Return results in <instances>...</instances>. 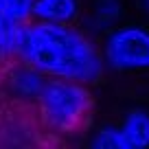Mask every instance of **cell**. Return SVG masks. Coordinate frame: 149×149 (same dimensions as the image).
<instances>
[{
	"label": "cell",
	"instance_id": "cell-8",
	"mask_svg": "<svg viewBox=\"0 0 149 149\" xmlns=\"http://www.w3.org/2000/svg\"><path fill=\"white\" fill-rule=\"evenodd\" d=\"M92 145L97 149H132L130 140L125 138L123 130H118V127H103L92 138Z\"/></svg>",
	"mask_w": 149,
	"mask_h": 149
},
{
	"label": "cell",
	"instance_id": "cell-10",
	"mask_svg": "<svg viewBox=\"0 0 149 149\" xmlns=\"http://www.w3.org/2000/svg\"><path fill=\"white\" fill-rule=\"evenodd\" d=\"M121 15V5L118 0H99L97 2V18L103 24H110Z\"/></svg>",
	"mask_w": 149,
	"mask_h": 149
},
{
	"label": "cell",
	"instance_id": "cell-7",
	"mask_svg": "<svg viewBox=\"0 0 149 149\" xmlns=\"http://www.w3.org/2000/svg\"><path fill=\"white\" fill-rule=\"evenodd\" d=\"M44 86V79H42V72L31 68H18L13 70L11 74V88L20 94V97H26V99H37L40 90Z\"/></svg>",
	"mask_w": 149,
	"mask_h": 149
},
{
	"label": "cell",
	"instance_id": "cell-5",
	"mask_svg": "<svg viewBox=\"0 0 149 149\" xmlns=\"http://www.w3.org/2000/svg\"><path fill=\"white\" fill-rule=\"evenodd\" d=\"M31 15L42 22L68 24L77 15V0H35Z\"/></svg>",
	"mask_w": 149,
	"mask_h": 149
},
{
	"label": "cell",
	"instance_id": "cell-4",
	"mask_svg": "<svg viewBox=\"0 0 149 149\" xmlns=\"http://www.w3.org/2000/svg\"><path fill=\"white\" fill-rule=\"evenodd\" d=\"M24 31H26V24L11 18L5 0H0V57L20 55Z\"/></svg>",
	"mask_w": 149,
	"mask_h": 149
},
{
	"label": "cell",
	"instance_id": "cell-3",
	"mask_svg": "<svg viewBox=\"0 0 149 149\" xmlns=\"http://www.w3.org/2000/svg\"><path fill=\"white\" fill-rule=\"evenodd\" d=\"M105 61L118 70L149 68V31L140 26H121L105 40Z\"/></svg>",
	"mask_w": 149,
	"mask_h": 149
},
{
	"label": "cell",
	"instance_id": "cell-11",
	"mask_svg": "<svg viewBox=\"0 0 149 149\" xmlns=\"http://www.w3.org/2000/svg\"><path fill=\"white\" fill-rule=\"evenodd\" d=\"M143 5H145V9L149 11V0H143Z\"/></svg>",
	"mask_w": 149,
	"mask_h": 149
},
{
	"label": "cell",
	"instance_id": "cell-9",
	"mask_svg": "<svg viewBox=\"0 0 149 149\" xmlns=\"http://www.w3.org/2000/svg\"><path fill=\"white\" fill-rule=\"evenodd\" d=\"M33 2H35V0H5L9 15L13 20H18V22H24V24H26V20L31 18Z\"/></svg>",
	"mask_w": 149,
	"mask_h": 149
},
{
	"label": "cell",
	"instance_id": "cell-2",
	"mask_svg": "<svg viewBox=\"0 0 149 149\" xmlns=\"http://www.w3.org/2000/svg\"><path fill=\"white\" fill-rule=\"evenodd\" d=\"M42 118L55 132H74L86 123L92 107L90 92L79 84L70 79H53L44 81L42 90L37 94Z\"/></svg>",
	"mask_w": 149,
	"mask_h": 149
},
{
	"label": "cell",
	"instance_id": "cell-6",
	"mask_svg": "<svg viewBox=\"0 0 149 149\" xmlns=\"http://www.w3.org/2000/svg\"><path fill=\"white\" fill-rule=\"evenodd\" d=\"M123 134L130 140L132 149H145L149 147V114L143 110H134L127 114L123 123Z\"/></svg>",
	"mask_w": 149,
	"mask_h": 149
},
{
	"label": "cell",
	"instance_id": "cell-1",
	"mask_svg": "<svg viewBox=\"0 0 149 149\" xmlns=\"http://www.w3.org/2000/svg\"><path fill=\"white\" fill-rule=\"evenodd\" d=\"M20 55L29 66L55 79L92 84L103 70L101 57L81 33L59 22L26 26Z\"/></svg>",
	"mask_w": 149,
	"mask_h": 149
}]
</instances>
